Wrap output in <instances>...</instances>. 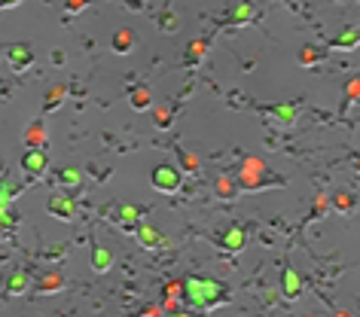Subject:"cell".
Masks as SVG:
<instances>
[{
	"label": "cell",
	"mask_w": 360,
	"mask_h": 317,
	"mask_svg": "<svg viewBox=\"0 0 360 317\" xmlns=\"http://www.w3.org/2000/svg\"><path fill=\"white\" fill-rule=\"evenodd\" d=\"M183 299L196 311H214L220 305H229L226 284L214 281V277H187L183 281Z\"/></svg>",
	"instance_id": "1"
},
{
	"label": "cell",
	"mask_w": 360,
	"mask_h": 317,
	"mask_svg": "<svg viewBox=\"0 0 360 317\" xmlns=\"http://www.w3.org/2000/svg\"><path fill=\"white\" fill-rule=\"evenodd\" d=\"M239 189L241 192H254V189H263V187H281V177H272L269 171V165H266L263 159H257V156H248L241 162V168H239Z\"/></svg>",
	"instance_id": "2"
},
{
	"label": "cell",
	"mask_w": 360,
	"mask_h": 317,
	"mask_svg": "<svg viewBox=\"0 0 360 317\" xmlns=\"http://www.w3.org/2000/svg\"><path fill=\"white\" fill-rule=\"evenodd\" d=\"M150 183H153V189H156V192H165V196H171V192H178V189H180V183H183V171L165 162V165H156V168H153Z\"/></svg>",
	"instance_id": "3"
},
{
	"label": "cell",
	"mask_w": 360,
	"mask_h": 317,
	"mask_svg": "<svg viewBox=\"0 0 360 317\" xmlns=\"http://www.w3.org/2000/svg\"><path fill=\"white\" fill-rule=\"evenodd\" d=\"M135 235H137V244H141L144 250H168V247H171V238H168L165 232H159L156 226H150V223H137Z\"/></svg>",
	"instance_id": "4"
},
{
	"label": "cell",
	"mask_w": 360,
	"mask_h": 317,
	"mask_svg": "<svg viewBox=\"0 0 360 317\" xmlns=\"http://www.w3.org/2000/svg\"><path fill=\"white\" fill-rule=\"evenodd\" d=\"M46 211L61 223L76 220V202H74V196H67V192H52L49 202H46Z\"/></svg>",
	"instance_id": "5"
},
{
	"label": "cell",
	"mask_w": 360,
	"mask_h": 317,
	"mask_svg": "<svg viewBox=\"0 0 360 317\" xmlns=\"http://www.w3.org/2000/svg\"><path fill=\"white\" fill-rule=\"evenodd\" d=\"M19 165H22V171H25L28 177H40L46 168H49V153H46L43 146H28V150L22 153Z\"/></svg>",
	"instance_id": "6"
},
{
	"label": "cell",
	"mask_w": 360,
	"mask_h": 317,
	"mask_svg": "<svg viewBox=\"0 0 360 317\" xmlns=\"http://www.w3.org/2000/svg\"><path fill=\"white\" fill-rule=\"evenodd\" d=\"M281 296H284L287 302H296V299L302 296V277L293 266L281 268Z\"/></svg>",
	"instance_id": "7"
},
{
	"label": "cell",
	"mask_w": 360,
	"mask_h": 317,
	"mask_svg": "<svg viewBox=\"0 0 360 317\" xmlns=\"http://www.w3.org/2000/svg\"><path fill=\"white\" fill-rule=\"evenodd\" d=\"M300 107H302V101H284V104H266L263 107V113H269L278 126H293L296 122V116H300Z\"/></svg>",
	"instance_id": "8"
},
{
	"label": "cell",
	"mask_w": 360,
	"mask_h": 317,
	"mask_svg": "<svg viewBox=\"0 0 360 317\" xmlns=\"http://www.w3.org/2000/svg\"><path fill=\"white\" fill-rule=\"evenodd\" d=\"M67 277L61 268H49V272H43L40 277H37V293H43V296H55V293L65 290Z\"/></svg>",
	"instance_id": "9"
},
{
	"label": "cell",
	"mask_w": 360,
	"mask_h": 317,
	"mask_svg": "<svg viewBox=\"0 0 360 317\" xmlns=\"http://www.w3.org/2000/svg\"><path fill=\"white\" fill-rule=\"evenodd\" d=\"M6 61H10V67L15 74H22L34 65V52H31L25 43H12V46H6Z\"/></svg>",
	"instance_id": "10"
},
{
	"label": "cell",
	"mask_w": 360,
	"mask_h": 317,
	"mask_svg": "<svg viewBox=\"0 0 360 317\" xmlns=\"http://www.w3.org/2000/svg\"><path fill=\"white\" fill-rule=\"evenodd\" d=\"M254 19H257V3H254V0H241V3L223 19V25H229V28H244V25H250Z\"/></svg>",
	"instance_id": "11"
},
{
	"label": "cell",
	"mask_w": 360,
	"mask_h": 317,
	"mask_svg": "<svg viewBox=\"0 0 360 317\" xmlns=\"http://www.w3.org/2000/svg\"><path fill=\"white\" fill-rule=\"evenodd\" d=\"M244 244H248V232L239 223H232V226H226V232L220 235V247H223L226 253H241Z\"/></svg>",
	"instance_id": "12"
},
{
	"label": "cell",
	"mask_w": 360,
	"mask_h": 317,
	"mask_svg": "<svg viewBox=\"0 0 360 317\" xmlns=\"http://www.w3.org/2000/svg\"><path fill=\"white\" fill-rule=\"evenodd\" d=\"M211 46H214L211 37H196V40H189L187 52H183V65H187V67L202 65V58L208 55V49H211Z\"/></svg>",
	"instance_id": "13"
},
{
	"label": "cell",
	"mask_w": 360,
	"mask_h": 317,
	"mask_svg": "<svg viewBox=\"0 0 360 317\" xmlns=\"http://www.w3.org/2000/svg\"><path fill=\"white\" fill-rule=\"evenodd\" d=\"M31 290V272L28 268H12L6 275V284H3V293L6 296H22V293Z\"/></svg>",
	"instance_id": "14"
},
{
	"label": "cell",
	"mask_w": 360,
	"mask_h": 317,
	"mask_svg": "<svg viewBox=\"0 0 360 317\" xmlns=\"http://www.w3.org/2000/svg\"><path fill=\"white\" fill-rule=\"evenodd\" d=\"M357 46H360V25L345 28L342 34H336L330 40V49H336V52H351V49H357Z\"/></svg>",
	"instance_id": "15"
},
{
	"label": "cell",
	"mask_w": 360,
	"mask_h": 317,
	"mask_svg": "<svg viewBox=\"0 0 360 317\" xmlns=\"http://www.w3.org/2000/svg\"><path fill=\"white\" fill-rule=\"evenodd\" d=\"M22 141H25V146H43L46 150V144H49V128H46V122L43 119L31 122L25 128V135H22Z\"/></svg>",
	"instance_id": "16"
},
{
	"label": "cell",
	"mask_w": 360,
	"mask_h": 317,
	"mask_svg": "<svg viewBox=\"0 0 360 317\" xmlns=\"http://www.w3.org/2000/svg\"><path fill=\"white\" fill-rule=\"evenodd\" d=\"M92 268L98 275H107L113 268V250L107 244H95L92 247Z\"/></svg>",
	"instance_id": "17"
},
{
	"label": "cell",
	"mask_w": 360,
	"mask_h": 317,
	"mask_svg": "<svg viewBox=\"0 0 360 317\" xmlns=\"http://www.w3.org/2000/svg\"><path fill=\"white\" fill-rule=\"evenodd\" d=\"M354 104H360V74L351 76V80L345 83V89H342V107H339V113L348 116V110Z\"/></svg>",
	"instance_id": "18"
},
{
	"label": "cell",
	"mask_w": 360,
	"mask_h": 317,
	"mask_svg": "<svg viewBox=\"0 0 360 317\" xmlns=\"http://www.w3.org/2000/svg\"><path fill=\"white\" fill-rule=\"evenodd\" d=\"M67 98V86L65 83H55V86H49V92L43 95V113H55L61 104H65Z\"/></svg>",
	"instance_id": "19"
},
{
	"label": "cell",
	"mask_w": 360,
	"mask_h": 317,
	"mask_svg": "<svg viewBox=\"0 0 360 317\" xmlns=\"http://www.w3.org/2000/svg\"><path fill=\"white\" fill-rule=\"evenodd\" d=\"M132 49H135V34L128 28H119L117 34H113V52H117V55H128Z\"/></svg>",
	"instance_id": "20"
},
{
	"label": "cell",
	"mask_w": 360,
	"mask_h": 317,
	"mask_svg": "<svg viewBox=\"0 0 360 317\" xmlns=\"http://www.w3.org/2000/svg\"><path fill=\"white\" fill-rule=\"evenodd\" d=\"M128 104H132V110H150L153 107V95L147 86H135L128 92Z\"/></svg>",
	"instance_id": "21"
},
{
	"label": "cell",
	"mask_w": 360,
	"mask_h": 317,
	"mask_svg": "<svg viewBox=\"0 0 360 317\" xmlns=\"http://www.w3.org/2000/svg\"><path fill=\"white\" fill-rule=\"evenodd\" d=\"M330 205H333V211H336V214H351V211L357 207V198L351 196L348 189H339V192H336V196L330 198Z\"/></svg>",
	"instance_id": "22"
},
{
	"label": "cell",
	"mask_w": 360,
	"mask_h": 317,
	"mask_svg": "<svg viewBox=\"0 0 360 317\" xmlns=\"http://www.w3.org/2000/svg\"><path fill=\"white\" fill-rule=\"evenodd\" d=\"M327 58V49H320V46H302L300 49V65L302 67H315V65H320V61Z\"/></svg>",
	"instance_id": "23"
},
{
	"label": "cell",
	"mask_w": 360,
	"mask_h": 317,
	"mask_svg": "<svg viewBox=\"0 0 360 317\" xmlns=\"http://www.w3.org/2000/svg\"><path fill=\"white\" fill-rule=\"evenodd\" d=\"M117 220H119L122 229H137V223H141V207L137 205H122Z\"/></svg>",
	"instance_id": "24"
},
{
	"label": "cell",
	"mask_w": 360,
	"mask_h": 317,
	"mask_svg": "<svg viewBox=\"0 0 360 317\" xmlns=\"http://www.w3.org/2000/svg\"><path fill=\"white\" fill-rule=\"evenodd\" d=\"M58 183L65 189H76L83 183V174H80V168H61L58 171Z\"/></svg>",
	"instance_id": "25"
},
{
	"label": "cell",
	"mask_w": 360,
	"mask_h": 317,
	"mask_svg": "<svg viewBox=\"0 0 360 317\" xmlns=\"http://www.w3.org/2000/svg\"><path fill=\"white\" fill-rule=\"evenodd\" d=\"M214 192H217L220 198H232V196H239V180H232V177H220L217 180V187H214Z\"/></svg>",
	"instance_id": "26"
},
{
	"label": "cell",
	"mask_w": 360,
	"mask_h": 317,
	"mask_svg": "<svg viewBox=\"0 0 360 317\" xmlns=\"http://www.w3.org/2000/svg\"><path fill=\"white\" fill-rule=\"evenodd\" d=\"M171 107H168V104H159V107H153V126H156V128H168V126H171Z\"/></svg>",
	"instance_id": "27"
},
{
	"label": "cell",
	"mask_w": 360,
	"mask_h": 317,
	"mask_svg": "<svg viewBox=\"0 0 360 317\" xmlns=\"http://www.w3.org/2000/svg\"><path fill=\"white\" fill-rule=\"evenodd\" d=\"M178 28H180V19L171 10H165L162 15H159V31H162V34H174Z\"/></svg>",
	"instance_id": "28"
},
{
	"label": "cell",
	"mask_w": 360,
	"mask_h": 317,
	"mask_svg": "<svg viewBox=\"0 0 360 317\" xmlns=\"http://www.w3.org/2000/svg\"><path fill=\"white\" fill-rule=\"evenodd\" d=\"M22 192V187H15L10 177H3V189H0V205H12V198Z\"/></svg>",
	"instance_id": "29"
},
{
	"label": "cell",
	"mask_w": 360,
	"mask_h": 317,
	"mask_svg": "<svg viewBox=\"0 0 360 317\" xmlns=\"http://www.w3.org/2000/svg\"><path fill=\"white\" fill-rule=\"evenodd\" d=\"M330 196H327V192H320V196L315 198V211H311V220H318V216H324L327 211H330Z\"/></svg>",
	"instance_id": "30"
},
{
	"label": "cell",
	"mask_w": 360,
	"mask_h": 317,
	"mask_svg": "<svg viewBox=\"0 0 360 317\" xmlns=\"http://www.w3.org/2000/svg\"><path fill=\"white\" fill-rule=\"evenodd\" d=\"M178 153H180V162H183V171L198 174V156L196 153H187V150H178Z\"/></svg>",
	"instance_id": "31"
},
{
	"label": "cell",
	"mask_w": 360,
	"mask_h": 317,
	"mask_svg": "<svg viewBox=\"0 0 360 317\" xmlns=\"http://www.w3.org/2000/svg\"><path fill=\"white\" fill-rule=\"evenodd\" d=\"M0 223H3V229L19 226V214H12L10 205H0Z\"/></svg>",
	"instance_id": "32"
},
{
	"label": "cell",
	"mask_w": 360,
	"mask_h": 317,
	"mask_svg": "<svg viewBox=\"0 0 360 317\" xmlns=\"http://www.w3.org/2000/svg\"><path fill=\"white\" fill-rule=\"evenodd\" d=\"M89 3H92V0H65V12H67V15H76V12L86 10Z\"/></svg>",
	"instance_id": "33"
},
{
	"label": "cell",
	"mask_w": 360,
	"mask_h": 317,
	"mask_svg": "<svg viewBox=\"0 0 360 317\" xmlns=\"http://www.w3.org/2000/svg\"><path fill=\"white\" fill-rule=\"evenodd\" d=\"M165 296L183 299V281H168V284H165Z\"/></svg>",
	"instance_id": "34"
},
{
	"label": "cell",
	"mask_w": 360,
	"mask_h": 317,
	"mask_svg": "<svg viewBox=\"0 0 360 317\" xmlns=\"http://www.w3.org/2000/svg\"><path fill=\"white\" fill-rule=\"evenodd\" d=\"M162 308H165V314H174V311H178V299L165 296V302H162Z\"/></svg>",
	"instance_id": "35"
},
{
	"label": "cell",
	"mask_w": 360,
	"mask_h": 317,
	"mask_svg": "<svg viewBox=\"0 0 360 317\" xmlns=\"http://www.w3.org/2000/svg\"><path fill=\"white\" fill-rule=\"evenodd\" d=\"M141 314H165V308H159V305H144Z\"/></svg>",
	"instance_id": "36"
},
{
	"label": "cell",
	"mask_w": 360,
	"mask_h": 317,
	"mask_svg": "<svg viewBox=\"0 0 360 317\" xmlns=\"http://www.w3.org/2000/svg\"><path fill=\"white\" fill-rule=\"evenodd\" d=\"M19 3H25V0H0V6H3V10H12V6H19Z\"/></svg>",
	"instance_id": "37"
},
{
	"label": "cell",
	"mask_w": 360,
	"mask_h": 317,
	"mask_svg": "<svg viewBox=\"0 0 360 317\" xmlns=\"http://www.w3.org/2000/svg\"><path fill=\"white\" fill-rule=\"evenodd\" d=\"M354 168H357V171H360V159H354Z\"/></svg>",
	"instance_id": "38"
},
{
	"label": "cell",
	"mask_w": 360,
	"mask_h": 317,
	"mask_svg": "<svg viewBox=\"0 0 360 317\" xmlns=\"http://www.w3.org/2000/svg\"><path fill=\"white\" fill-rule=\"evenodd\" d=\"M287 3H293V0H287Z\"/></svg>",
	"instance_id": "39"
}]
</instances>
